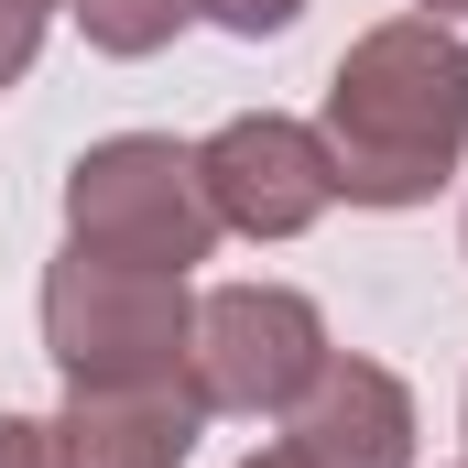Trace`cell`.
Here are the masks:
<instances>
[{
  "mask_svg": "<svg viewBox=\"0 0 468 468\" xmlns=\"http://www.w3.org/2000/svg\"><path fill=\"white\" fill-rule=\"evenodd\" d=\"M250 468H294V458H283V447H272V458H250Z\"/></svg>",
  "mask_w": 468,
  "mask_h": 468,
  "instance_id": "13",
  "label": "cell"
},
{
  "mask_svg": "<svg viewBox=\"0 0 468 468\" xmlns=\"http://www.w3.org/2000/svg\"><path fill=\"white\" fill-rule=\"evenodd\" d=\"M44 349H55L66 381H186L197 294H186V272L66 250L44 272Z\"/></svg>",
  "mask_w": 468,
  "mask_h": 468,
  "instance_id": "3",
  "label": "cell"
},
{
  "mask_svg": "<svg viewBox=\"0 0 468 468\" xmlns=\"http://www.w3.org/2000/svg\"><path fill=\"white\" fill-rule=\"evenodd\" d=\"M33 11H55V0H33Z\"/></svg>",
  "mask_w": 468,
  "mask_h": 468,
  "instance_id": "14",
  "label": "cell"
},
{
  "mask_svg": "<svg viewBox=\"0 0 468 468\" xmlns=\"http://www.w3.org/2000/svg\"><path fill=\"white\" fill-rule=\"evenodd\" d=\"M414 11H436V22H447V11H468V0H414Z\"/></svg>",
  "mask_w": 468,
  "mask_h": 468,
  "instance_id": "12",
  "label": "cell"
},
{
  "mask_svg": "<svg viewBox=\"0 0 468 468\" xmlns=\"http://www.w3.org/2000/svg\"><path fill=\"white\" fill-rule=\"evenodd\" d=\"M0 468H77V447L44 414H0Z\"/></svg>",
  "mask_w": 468,
  "mask_h": 468,
  "instance_id": "9",
  "label": "cell"
},
{
  "mask_svg": "<svg viewBox=\"0 0 468 468\" xmlns=\"http://www.w3.org/2000/svg\"><path fill=\"white\" fill-rule=\"evenodd\" d=\"M66 250L142 261V272H197L218 250V207L197 186V153L164 142V131L88 142L77 175H66Z\"/></svg>",
  "mask_w": 468,
  "mask_h": 468,
  "instance_id": "2",
  "label": "cell"
},
{
  "mask_svg": "<svg viewBox=\"0 0 468 468\" xmlns=\"http://www.w3.org/2000/svg\"><path fill=\"white\" fill-rule=\"evenodd\" d=\"M197 11H207L218 33H250V44H261V33H283V22H294L305 0H197Z\"/></svg>",
  "mask_w": 468,
  "mask_h": 468,
  "instance_id": "11",
  "label": "cell"
},
{
  "mask_svg": "<svg viewBox=\"0 0 468 468\" xmlns=\"http://www.w3.org/2000/svg\"><path fill=\"white\" fill-rule=\"evenodd\" d=\"M77 22H88L99 55H153L197 22V0H77Z\"/></svg>",
  "mask_w": 468,
  "mask_h": 468,
  "instance_id": "8",
  "label": "cell"
},
{
  "mask_svg": "<svg viewBox=\"0 0 468 468\" xmlns=\"http://www.w3.org/2000/svg\"><path fill=\"white\" fill-rule=\"evenodd\" d=\"M283 458L294 468H414V392L381 359H316V381L283 403Z\"/></svg>",
  "mask_w": 468,
  "mask_h": 468,
  "instance_id": "6",
  "label": "cell"
},
{
  "mask_svg": "<svg viewBox=\"0 0 468 468\" xmlns=\"http://www.w3.org/2000/svg\"><path fill=\"white\" fill-rule=\"evenodd\" d=\"M327 164L349 207H425L468 153V44L436 11L359 33L327 77Z\"/></svg>",
  "mask_w": 468,
  "mask_h": 468,
  "instance_id": "1",
  "label": "cell"
},
{
  "mask_svg": "<svg viewBox=\"0 0 468 468\" xmlns=\"http://www.w3.org/2000/svg\"><path fill=\"white\" fill-rule=\"evenodd\" d=\"M66 447L77 468H186V447L207 436L197 381H66Z\"/></svg>",
  "mask_w": 468,
  "mask_h": 468,
  "instance_id": "7",
  "label": "cell"
},
{
  "mask_svg": "<svg viewBox=\"0 0 468 468\" xmlns=\"http://www.w3.org/2000/svg\"><path fill=\"white\" fill-rule=\"evenodd\" d=\"M327 359V316L294 294V283H218L197 294V349L186 381L207 414H283Z\"/></svg>",
  "mask_w": 468,
  "mask_h": 468,
  "instance_id": "4",
  "label": "cell"
},
{
  "mask_svg": "<svg viewBox=\"0 0 468 468\" xmlns=\"http://www.w3.org/2000/svg\"><path fill=\"white\" fill-rule=\"evenodd\" d=\"M33 44H44V11L33 0H0V88L33 77Z\"/></svg>",
  "mask_w": 468,
  "mask_h": 468,
  "instance_id": "10",
  "label": "cell"
},
{
  "mask_svg": "<svg viewBox=\"0 0 468 468\" xmlns=\"http://www.w3.org/2000/svg\"><path fill=\"white\" fill-rule=\"evenodd\" d=\"M197 186H207L218 229H239V239H294V229H316V218L338 207L327 142H316L305 120H283V110L218 120V131L197 142Z\"/></svg>",
  "mask_w": 468,
  "mask_h": 468,
  "instance_id": "5",
  "label": "cell"
}]
</instances>
